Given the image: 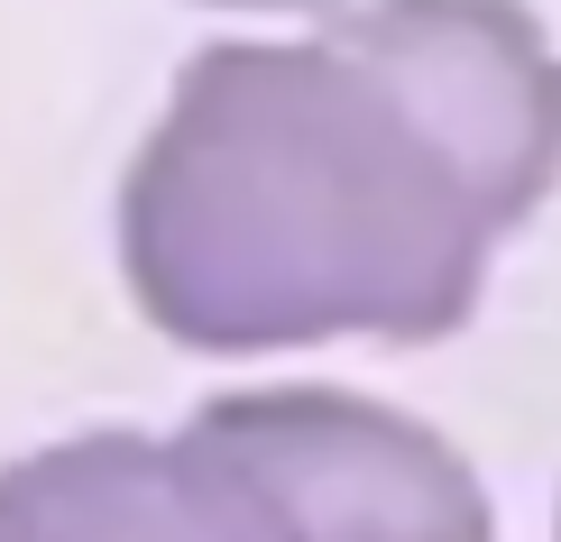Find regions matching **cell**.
Wrapping results in <instances>:
<instances>
[{
	"label": "cell",
	"mask_w": 561,
	"mask_h": 542,
	"mask_svg": "<svg viewBox=\"0 0 561 542\" xmlns=\"http://www.w3.org/2000/svg\"><path fill=\"white\" fill-rule=\"evenodd\" d=\"M561 184V56L516 0H332L221 37L121 184V276L184 349L442 341Z\"/></svg>",
	"instance_id": "6da1fadb"
},
{
	"label": "cell",
	"mask_w": 561,
	"mask_h": 542,
	"mask_svg": "<svg viewBox=\"0 0 561 542\" xmlns=\"http://www.w3.org/2000/svg\"><path fill=\"white\" fill-rule=\"evenodd\" d=\"M267 542H497L479 469L350 387H240L175 423Z\"/></svg>",
	"instance_id": "7a4b0ae2"
},
{
	"label": "cell",
	"mask_w": 561,
	"mask_h": 542,
	"mask_svg": "<svg viewBox=\"0 0 561 542\" xmlns=\"http://www.w3.org/2000/svg\"><path fill=\"white\" fill-rule=\"evenodd\" d=\"M0 542H267L184 433L92 423L0 460Z\"/></svg>",
	"instance_id": "3957f363"
},
{
	"label": "cell",
	"mask_w": 561,
	"mask_h": 542,
	"mask_svg": "<svg viewBox=\"0 0 561 542\" xmlns=\"http://www.w3.org/2000/svg\"><path fill=\"white\" fill-rule=\"evenodd\" d=\"M213 10H332V0H213Z\"/></svg>",
	"instance_id": "277c9868"
},
{
	"label": "cell",
	"mask_w": 561,
	"mask_h": 542,
	"mask_svg": "<svg viewBox=\"0 0 561 542\" xmlns=\"http://www.w3.org/2000/svg\"><path fill=\"white\" fill-rule=\"evenodd\" d=\"M552 542H561V524H552Z\"/></svg>",
	"instance_id": "5b68a950"
}]
</instances>
